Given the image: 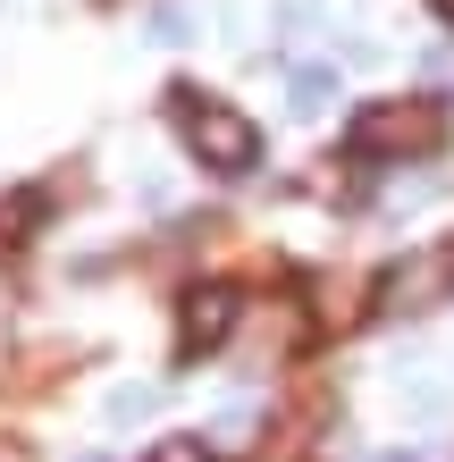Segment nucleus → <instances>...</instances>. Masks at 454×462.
<instances>
[{"instance_id": "1", "label": "nucleus", "mask_w": 454, "mask_h": 462, "mask_svg": "<svg viewBox=\"0 0 454 462\" xmlns=\"http://www.w3.org/2000/svg\"><path fill=\"white\" fill-rule=\"evenodd\" d=\"M177 101H185L177 126H185V143H194L202 169L245 177L253 160H261V126H253V118H236V110H219V101H202V93H177Z\"/></svg>"}, {"instance_id": "2", "label": "nucleus", "mask_w": 454, "mask_h": 462, "mask_svg": "<svg viewBox=\"0 0 454 462\" xmlns=\"http://www.w3.org/2000/svg\"><path fill=\"white\" fill-rule=\"evenodd\" d=\"M446 143V110L438 101H379L354 118V152H438Z\"/></svg>"}, {"instance_id": "3", "label": "nucleus", "mask_w": 454, "mask_h": 462, "mask_svg": "<svg viewBox=\"0 0 454 462\" xmlns=\"http://www.w3.org/2000/svg\"><path fill=\"white\" fill-rule=\"evenodd\" d=\"M446 286H454V253H412V261L387 278V303H395V311H430Z\"/></svg>"}, {"instance_id": "4", "label": "nucleus", "mask_w": 454, "mask_h": 462, "mask_svg": "<svg viewBox=\"0 0 454 462\" xmlns=\"http://www.w3.org/2000/svg\"><path fill=\"white\" fill-rule=\"evenodd\" d=\"M245 319V303H236L227 286H202L194 303H185V353H210V345H227V328Z\"/></svg>"}, {"instance_id": "5", "label": "nucleus", "mask_w": 454, "mask_h": 462, "mask_svg": "<svg viewBox=\"0 0 454 462\" xmlns=\"http://www.w3.org/2000/svg\"><path fill=\"white\" fill-rule=\"evenodd\" d=\"M337 101V76L329 68H295V110H329Z\"/></svg>"}, {"instance_id": "6", "label": "nucleus", "mask_w": 454, "mask_h": 462, "mask_svg": "<svg viewBox=\"0 0 454 462\" xmlns=\"http://www.w3.org/2000/svg\"><path fill=\"white\" fill-rule=\"evenodd\" d=\"M185 25H194V17H185V0H160V9H152V42H194Z\"/></svg>"}, {"instance_id": "7", "label": "nucleus", "mask_w": 454, "mask_h": 462, "mask_svg": "<svg viewBox=\"0 0 454 462\" xmlns=\"http://www.w3.org/2000/svg\"><path fill=\"white\" fill-rule=\"evenodd\" d=\"M152 403H160V387H118V395H110V420H144Z\"/></svg>"}, {"instance_id": "8", "label": "nucleus", "mask_w": 454, "mask_h": 462, "mask_svg": "<svg viewBox=\"0 0 454 462\" xmlns=\"http://www.w3.org/2000/svg\"><path fill=\"white\" fill-rule=\"evenodd\" d=\"M152 462H210V454H202V446H194V438H169V446H160V454H152Z\"/></svg>"}, {"instance_id": "9", "label": "nucleus", "mask_w": 454, "mask_h": 462, "mask_svg": "<svg viewBox=\"0 0 454 462\" xmlns=\"http://www.w3.org/2000/svg\"><path fill=\"white\" fill-rule=\"evenodd\" d=\"M438 9H446V17H454V0H438Z\"/></svg>"}, {"instance_id": "10", "label": "nucleus", "mask_w": 454, "mask_h": 462, "mask_svg": "<svg viewBox=\"0 0 454 462\" xmlns=\"http://www.w3.org/2000/svg\"><path fill=\"white\" fill-rule=\"evenodd\" d=\"M404 462H421V454H404Z\"/></svg>"}]
</instances>
